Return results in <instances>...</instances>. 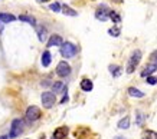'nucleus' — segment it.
Here are the masks:
<instances>
[{"label": "nucleus", "mask_w": 157, "mask_h": 139, "mask_svg": "<svg viewBox=\"0 0 157 139\" xmlns=\"http://www.w3.org/2000/svg\"><path fill=\"white\" fill-rule=\"evenodd\" d=\"M141 60V50H134L131 53V56L128 59V63H127V73H133L136 69H137L138 63Z\"/></svg>", "instance_id": "f257e3e1"}, {"label": "nucleus", "mask_w": 157, "mask_h": 139, "mask_svg": "<svg viewBox=\"0 0 157 139\" xmlns=\"http://www.w3.org/2000/svg\"><path fill=\"white\" fill-rule=\"evenodd\" d=\"M76 52H78V49H76V46L74 43H71V42H63V45L61 46V55L67 59L74 58L76 55Z\"/></svg>", "instance_id": "f03ea898"}, {"label": "nucleus", "mask_w": 157, "mask_h": 139, "mask_svg": "<svg viewBox=\"0 0 157 139\" xmlns=\"http://www.w3.org/2000/svg\"><path fill=\"white\" fill-rule=\"evenodd\" d=\"M55 102H56V96L53 92H43L42 93V105L49 109V108H52L55 105Z\"/></svg>", "instance_id": "7ed1b4c3"}, {"label": "nucleus", "mask_w": 157, "mask_h": 139, "mask_svg": "<svg viewBox=\"0 0 157 139\" xmlns=\"http://www.w3.org/2000/svg\"><path fill=\"white\" fill-rule=\"evenodd\" d=\"M23 130V120L22 119H14L12 122V130H10V138H16L19 136Z\"/></svg>", "instance_id": "20e7f679"}, {"label": "nucleus", "mask_w": 157, "mask_h": 139, "mask_svg": "<svg viewBox=\"0 0 157 139\" xmlns=\"http://www.w3.org/2000/svg\"><path fill=\"white\" fill-rule=\"evenodd\" d=\"M40 109H39L38 106H29L28 110H26V119L30 120V122H33V120H38L40 118Z\"/></svg>", "instance_id": "39448f33"}, {"label": "nucleus", "mask_w": 157, "mask_h": 139, "mask_svg": "<svg viewBox=\"0 0 157 139\" xmlns=\"http://www.w3.org/2000/svg\"><path fill=\"white\" fill-rule=\"evenodd\" d=\"M69 73H71V66H69L65 60H62V62L58 63V66H56V75L58 76L67 77Z\"/></svg>", "instance_id": "423d86ee"}, {"label": "nucleus", "mask_w": 157, "mask_h": 139, "mask_svg": "<svg viewBox=\"0 0 157 139\" xmlns=\"http://www.w3.org/2000/svg\"><path fill=\"white\" fill-rule=\"evenodd\" d=\"M95 17L100 22H107L109 19V9H107L105 6H100L95 12Z\"/></svg>", "instance_id": "0eeeda50"}, {"label": "nucleus", "mask_w": 157, "mask_h": 139, "mask_svg": "<svg viewBox=\"0 0 157 139\" xmlns=\"http://www.w3.org/2000/svg\"><path fill=\"white\" fill-rule=\"evenodd\" d=\"M68 134H69V129H68L67 126L58 128V129H55V132H53V139H65Z\"/></svg>", "instance_id": "6e6552de"}, {"label": "nucleus", "mask_w": 157, "mask_h": 139, "mask_svg": "<svg viewBox=\"0 0 157 139\" xmlns=\"http://www.w3.org/2000/svg\"><path fill=\"white\" fill-rule=\"evenodd\" d=\"M63 42H62V37L59 34H52L48 40V48H52V46H62Z\"/></svg>", "instance_id": "1a4fd4ad"}, {"label": "nucleus", "mask_w": 157, "mask_h": 139, "mask_svg": "<svg viewBox=\"0 0 157 139\" xmlns=\"http://www.w3.org/2000/svg\"><path fill=\"white\" fill-rule=\"evenodd\" d=\"M157 70V66L156 65H153V63H148V65H146L143 69V72H141V76L143 77H148V76H151L153 72H156Z\"/></svg>", "instance_id": "9d476101"}, {"label": "nucleus", "mask_w": 157, "mask_h": 139, "mask_svg": "<svg viewBox=\"0 0 157 139\" xmlns=\"http://www.w3.org/2000/svg\"><path fill=\"white\" fill-rule=\"evenodd\" d=\"M52 89H53V93L67 92V86H65V83H62V82H55V83L52 85Z\"/></svg>", "instance_id": "9b49d317"}, {"label": "nucleus", "mask_w": 157, "mask_h": 139, "mask_svg": "<svg viewBox=\"0 0 157 139\" xmlns=\"http://www.w3.org/2000/svg\"><path fill=\"white\" fill-rule=\"evenodd\" d=\"M51 62H52V56H51L49 50H45L43 55H42V66L48 67L49 65H51Z\"/></svg>", "instance_id": "f8f14e48"}, {"label": "nucleus", "mask_w": 157, "mask_h": 139, "mask_svg": "<svg viewBox=\"0 0 157 139\" xmlns=\"http://www.w3.org/2000/svg\"><path fill=\"white\" fill-rule=\"evenodd\" d=\"M92 87H94V85H92V82L90 80V79H82L81 80V89L85 92H91L92 91Z\"/></svg>", "instance_id": "ddd939ff"}, {"label": "nucleus", "mask_w": 157, "mask_h": 139, "mask_svg": "<svg viewBox=\"0 0 157 139\" xmlns=\"http://www.w3.org/2000/svg\"><path fill=\"white\" fill-rule=\"evenodd\" d=\"M36 32H38L39 40H40V42H45L46 37H48V32H46V29L42 27V26H38V27H36Z\"/></svg>", "instance_id": "4468645a"}, {"label": "nucleus", "mask_w": 157, "mask_h": 139, "mask_svg": "<svg viewBox=\"0 0 157 139\" xmlns=\"http://www.w3.org/2000/svg\"><path fill=\"white\" fill-rule=\"evenodd\" d=\"M14 20H16V17L10 13H0V22H3V23H10Z\"/></svg>", "instance_id": "2eb2a0df"}, {"label": "nucleus", "mask_w": 157, "mask_h": 139, "mask_svg": "<svg viewBox=\"0 0 157 139\" xmlns=\"http://www.w3.org/2000/svg\"><path fill=\"white\" fill-rule=\"evenodd\" d=\"M19 19L22 20V22H26V23H29L30 26H36V19H35V17H32V16H29V15H20Z\"/></svg>", "instance_id": "dca6fc26"}, {"label": "nucleus", "mask_w": 157, "mask_h": 139, "mask_svg": "<svg viewBox=\"0 0 157 139\" xmlns=\"http://www.w3.org/2000/svg\"><path fill=\"white\" fill-rule=\"evenodd\" d=\"M62 13L63 15H67V16H76L78 13H76V10L71 9L68 5H62Z\"/></svg>", "instance_id": "f3484780"}, {"label": "nucleus", "mask_w": 157, "mask_h": 139, "mask_svg": "<svg viewBox=\"0 0 157 139\" xmlns=\"http://www.w3.org/2000/svg\"><path fill=\"white\" fill-rule=\"evenodd\" d=\"M118 128L120 129H128L130 128V118L128 116H125V118H123V119L118 122Z\"/></svg>", "instance_id": "a211bd4d"}, {"label": "nucleus", "mask_w": 157, "mask_h": 139, "mask_svg": "<svg viewBox=\"0 0 157 139\" xmlns=\"http://www.w3.org/2000/svg\"><path fill=\"white\" fill-rule=\"evenodd\" d=\"M128 95L133 96V98H143L144 93L141 91L136 89V87H128Z\"/></svg>", "instance_id": "6ab92c4d"}, {"label": "nucleus", "mask_w": 157, "mask_h": 139, "mask_svg": "<svg viewBox=\"0 0 157 139\" xmlns=\"http://www.w3.org/2000/svg\"><path fill=\"white\" fill-rule=\"evenodd\" d=\"M143 139H157V132H154V130H144Z\"/></svg>", "instance_id": "aec40b11"}, {"label": "nucleus", "mask_w": 157, "mask_h": 139, "mask_svg": "<svg viewBox=\"0 0 157 139\" xmlns=\"http://www.w3.org/2000/svg\"><path fill=\"white\" fill-rule=\"evenodd\" d=\"M109 70H111V75H113L114 77H117V76H120V75H121V67H120V66L111 65V66H109Z\"/></svg>", "instance_id": "412c9836"}, {"label": "nucleus", "mask_w": 157, "mask_h": 139, "mask_svg": "<svg viewBox=\"0 0 157 139\" xmlns=\"http://www.w3.org/2000/svg\"><path fill=\"white\" fill-rule=\"evenodd\" d=\"M109 19L113 20L114 23H120L121 22V17H120L118 13H115L114 10H109Z\"/></svg>", "instance_id": "4be33fe9"}, {"label": "nucleus", "mask_w": 157, "mask_h": 139, "mask_svg": "<svg viewBox=\"0 0 157 139\" xmlns=\"http://www.w3.org/2000/svg\"><path fill=\"white\" fill-rule=\"evenodd\" d=\"M108 34H111L113 37H118L120 36V27H117V26L111 27V29L108 30Z\"/></svg>", "instance_id": "5701e85b"}, {"label": "nucleus", "mask_w": 157, "mask_h": 139, "mask_svg": "<svg viewBox=\"0 0 157 139\" xmlns=\"http://www.w3.org/2000/svg\"><path fill=\"white\" fill-rule=\"evenodd\" d=\"M49 9L53 10V12H56V13H59V12L62 10V6L59 5V3H52V5L49 6Z\"/></svg>", "instance_id": "b1692460"}, {"label": "nucleus", "mask_w": 157, "mask_h": 139, "mask_svg": "<svg viewBox=\"0 0 157 139\" xmlns=\"http://www.w3.org/2000/svg\"><path fill=\"white\" fill-rule=\"evenodd\" d=\"M150 63H153V65L157 66V50H154V52L150 55Z\"/></svg>", "instance_id": "393cba45"}, {"label": "nucleus", "mask_w": 157, "mask_h": 139, "mask_svg": "<svg viewBox=\"0 0 157 139\" xmlns=\"http://www.w3.org/2000/svg\"><path fill=\"white\" fill-rule=\"evenodd\" d=\"M144 122V115H141V112H137V125H143Z\"/></svg>", "instance_id": "a878e982"}, {"label": "nucleus", "mask_w": 157, "mask_h": 139, "mask_svg": "<svg viewBox=\"0 0 157 139\" xmlns=\"http://www.w3.org/2000/svg\"><path fill=\"white\" fill-rule=\"evenodd\" d=\"M147 79V83L148 85H154V83H157V77H154L151 75V76H148V77H146Z\"/></svg>", "instance_id": "bb28decb"}, {"label": "nucleus", "mask_w": 157, "mask_h": 139, "mask_svg": "<svg viewBox=\"0 0 157 139\" xmlns=\"http://www.w3.org/2000/svg\"><path fill=\"white\" fill-rule=\"evenodd\" d=\"M42 85H43V86H49V85H52V83H51L49 80H43V82H42Z\"/></svg>", "instance_id": "cd10ccee"}, {"label": "nucleus", "mask_w": 157, "mask_h": 139, "mask_svg": "<svg viewBox=\"0 0 157 139\" xmlns=\"http://www.w3.org/2000/svg\"><path fill=\"white\" fill-rule=\"evenodd\" d=\"M39 3H43V2H48V0H38Z\"/></svg>", "instance_id": "c85d7f7f"}, {"label": "nucleus", "mask_w": 157, "mask_h": 139, "mask_svg": "<svg viewBox=\"0 0 157 139\" xmlns=\"http://www.w3.org/2000/svg\"><path fill=\"white\" fill-rule=\"evenodd\" d=\"M115 139H124V138H123V136H117V138H115Z\"/></svg>", "instance_id": "c756f323"}]
</instances>
